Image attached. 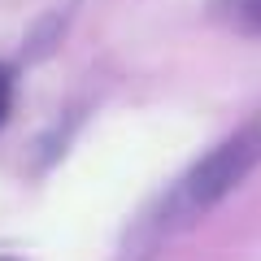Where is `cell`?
<instances>
[{
    "label": "cell",
    "mask_w": 261,
    "mask_h": 261,
    "mask_svg": "<svg viewBox=\"0 0 261 261\" xmlns=\"http://www.w3.org/2000/svg\"><path fill=\"white\" fill-rule=\"evenodd\" d=\"M257 166H261V118H252V122H244L235 135H226L218 148H209L205 157L183 174V183L170 196V214L174 218H196V214H205V209H214L218 200H222L226 192H235Z\"/></svg>",
    "instance_id": "1"
},
{
    "label": "cell",
    "mask_w": 261,
    "mask_h": 261,
    "mask_svg": "<svg viewBox=\"0 0 261 261\" xmlns=\"http://www.w3.org/2000/svg\"><path fill=\"white\" fill-rule=\"evenodd\" d=\"M231 18L248 31H261V0H231Z\"/></svg>",
    "instance_id": "2"
},
{
    "label": "cell",
    "mask_w": 261,
    "mask_h": 261,
    "mask_svg": "<svg viewBox=\"0 0 261 261\" xmlns=\"http://www.w3.org/2000/svg\"><path fill=\"white\" fill-rule=\"evenodd\" d=\"M9 109H13V74H9V65L0 61V126L9 122Z\"/></svg>",
    "instance_id": "3"
},
{
    "label": "cell",
    "mask_w": 261,
    "mask_h": 261,
    "mask_svg": "<svg viewBox=\"0 0 261 261\" xmlns=\"http://www.w3.org/2000/svg\"><path fill=\"white\" fill-rule=\"evenodd\" d=\"M0 261H13V257H0Z\"/></svg>",
    "instance_id": "4"
}]
</instances>
